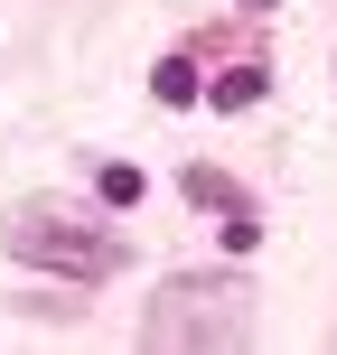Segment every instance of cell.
<instances>
[{
	"instance_id": "3",
	"label": "cell",
	"mask_w": 337,
	"mask_h": 355,
	"mask_svg": "<svg viewBox=\"0 0 337 355\" xmlns=\"http://www.w3.org/2000/svg\"><path fill=\"white\" fill-rule=\"evenodd\" d=\"M188 196H197V206H215V215H225V243H234V252L253 243V206H244V196H234V187H225L215 168H188Z\"/></svg>"
},
{
	"instance_id": "4",
	"label": "cell",
	"mask_w": 337,
	"mask_h": 355,
	"mask_svg": "<svg viewBox=\"0 0 337 355\" xmlns=\"http://www.w3.org/2000/svg\"><path fill=\"white\" fill-rule=\"evenodd\" d=\"M253 94H263V66H234V75H225V85H215V103H225V112H234V103H253Z\"/></svg>"
},
{
	"instance_id": "1",
	"label": "cell",
	"mask_w": 337,
	"mask_h": 355,
	"mask_svg": "<svg viewBox=\"0 0 337 355\" xmlns=\"http://www.w3.org/2000/svg\"><path fill=\"white\" fill-rule=\"evenodd\" d=\"M141 355H253V281L244 271H178L141 309Z\"/></svg>"
},
{
	"instance_id": "5",
	"label": "cell",
	"mask_w": 337,
	"mask_h": 355,
	"mask_svg": "<svg viewBox=\"0 0 337 355\" xmlns=\"http://www.w3.org/2000/svg\"><path fill=\"white\" fill-rule=\"evenodd\" d=\"M244 10H272V0H244Z\"/></svg>"
},
{
	"instance_id": "2",
	"label": "cell",
	"mask_w": 337,
	"mask_h": 355,
	"mask_svg": "<svg viewBox=\"0 0 337 355\" xmlns=\"http://www.w3.org/2000/svg\"><path fill=\"white\" fill-rule=\"evenodd\" d=\"M10 252L38 271H66V281H104L113 262H122V243H113L104 225H75L66 206H19L10 215Z\"/></svg>"
}]
</instances>
